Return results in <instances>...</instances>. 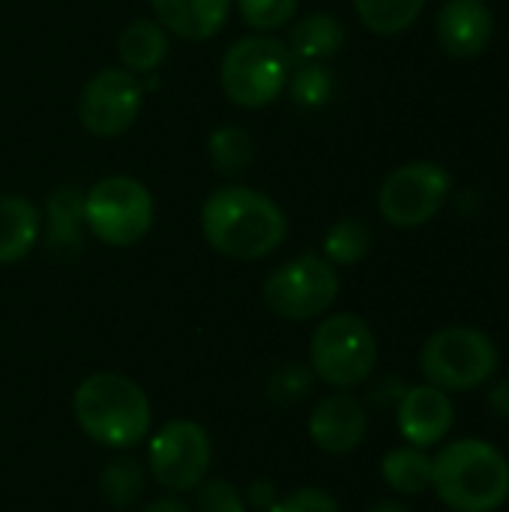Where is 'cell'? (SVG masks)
Here are the masks:
<instances>
[{"label":"cell","instance_id":"cell-13","mask_svg":"<svg viewBox=\"0 0 509 512\" xmlns=\"http://www.w3.org/2000/svg\"><path fill=\"white\" fill-rule=\"evenodd\" d=\"M453 402L444 390L426 384V387H411L399 399V432L411 447H435L447 438L453 429Z\"/></svg>","mask_w":509,"mask_h":512},{"label":"cell","instance_id":"cell-2","mask_svg":"<svg viewBox=\"0 0 509 512\" xmlns=\"http://www.w3.org/2000/svg\"><path fill=\"white\" fill-rule=\"evenodd\" d=\"M432 486L456 512H495L509 498V462L480 438L447 444L432 459Z\"/></svg>","mask_w":509,"mask_h":512},{"label":"cell","instance_id":"cell-20","mask_svg":"<svg viewBox=\"0 0 509 512\" xmlns=\"http://www.w3.org/2000/svg\"><path fill=\"white\" fill-rule=\"evenodd\" d=\"M357 18L378 36L405 33L426 9V0H351Z\"/></svg>","mask_w":509,"mask_h":512},{"label":"cell","instance_id":"cell-9","mask_svg":"<svg viewBox=\"0 0 509 512\" xmlns=\"http://www.w3.org/2000/svg\"><path fill=\"white\" fill-rule=\"evenodd\" d=\"M450 192H453L450 171L438 162L417 159L387 174L378 192V210L396 228H420L441 213Z\"/></svg>","mask_w":509,"mask_h":512},{"label":"cell","instance_id":"cell-21","mask_svg":"<svg viewBox=\"0 0 509 512\" xmlns=\"http://www.w3.org/2000/svg\"><path fill=\"white\" fill-rule=\"evenodd\" d=\"M207 153H210V162L219 174L237 177L255 159V138L243 126H219L210 132Z\"/></svg>","mask_w":509,"mask_h":512},{"label":"cell","instance_id":"cell-26","mask_svg":"<svg viewBox=\"0 0 509 512\" xmlns=\"http://www.w3.org/2000/svg\"><path fill=\"white\" fill-rule=\"evenodd\" d=\"M300 0H237L243 21L258 33H273L297 15Z\"/></svg>","mask_w":509,"mask_h":512},{"label":"cell","instance_id":"cell-31","mask_svg":"<svg viewBox=\"0 0 509 512\" xmlns=\"http://www.w3.org/2000/svg\"><path fill=\"white\" fill-rule=\"evenodd\" d=\"M489 402H492V408L504 417L509 423V378L504 381H498L495 387H492V393H489Z\"/></svg>","mask_w":509,"mask_h":512},{"label":"cell","instance_id":"cell-24","mask_svg":"<svg viewBox=\"0 0 509 512\" xmlns=\"http://www.w3.org/2000/svg\"><path fill=\"white\" fill-rule=\"evenodd\" d=\"M285 90L300 108H321L336 93V75L324 63H300L297 72H291Z\"/></svg>","mask_w":509,"mask_h":512},{"label":"cell","instance_id":"cell-32","mask_svg":"<svg viewBox=\"0 0 509 512\" xmlns=\"http://www.w3.org/2000/svg\"><path fill=\"white\" fill-rule=\"evenodd\" d=\"M144 512H192L183 501H177V498H159V501H153L150 507Z\"/></svg>","mask_w":509,"mask_h":512},{"label":"cell","instance_id":"cell-14","mask_svg":"<svg viewBox=\"0 0 509 512\" xmlns=\"http://www.w3.org/2000/svg\"><path fill=\"white\" fill-rule=\"evenodd\" d=\"M309 435L324 453H354L366 438V408L345 393L327 396L315 405L309 417Z\"/></svg>","mask_w":509,"mask_h":512},{"label":"cell","instance_id":"cell-25","mask_svg":"<svg viewBox=\"0 0 509 512\" xmlns=\"http://www.w3.org/2000/svg\"><path fill=\"white\" fill-rule=\"evenodd\" d=\"M99 489H102V498L111 507H129V504H135L141 498L144 471H141V465L135 459H117L102 471Z\"/></svg>","mask_w":509,"mask_h":512},{"label":"cell","instance_id":"cell-11","mask_svg":"<svg viewBox=\"0 0 509 512\" xmlns=\"http://www.w3.org/2000/svg\"><path fill=\"white\" fill-rule=\"evenodd\" d=\"M144 105V84L129 69L96 72L78 96V120L96 138H114L126 132Z\"/></svg>","mask_w":509,"mask_h":512},{"label":"cell","instance_id":"cell-27","mask_svg":"<svg viewBox=\"0 0 509 512\" xmlns=\"http://www.w3.org/2000/svg\"><path fill=\"white\" fill-rule=\"evenodd\" d=\"M312 381H315L312 369H306L300 363H285L270 375L267 393L276 405H297L312 393Z\"/></svg>","mask_w":509,"mask_h":512},{"label":"cell","instance_id":"cell-15","mask_svg":"<svg viewBox=\"0 0 509 512\" xmlns=\"http://www.w3.org/2000/svg\"><path fill=\"white\" fill-rule=\"evenodd\" d=\"M84 195L75 189H57L45 201V240L48 255L57 261H75L84 249Z\"/></svg>","mask_w":509,"mask_h":512},{"label":"cell","instance_id":"cell-3","mask_svg":"<svg viewBox=\"0 0 509 512\" xmlns=\"http://www.w3.org/2000/svg\"><path fill=\"white\" fill-rule=\"evenodd\" d=\"M72 408L84 435L111 450L141 444L153 420L147 393L132 378L117 372H99L81 381Z\"/></svg>","mask_w":509,"mask_h":512},{"label":"cell","instance_id":"cell-16","mask_svg":"<svg viewBox=\"0 0 509 512\" xmlns=\"http://www.w3.org/2000/svg\"><path fill=\"white\" fill-rule=\"evenodd\" d=\"M234 0H150L156 21L189 42L210 39L222 30Z\"/></svg>","mask_w":509,"mask_h":512},{"label":"cell","instance_id":"cell-5","mask_svg":"<svg viewBox=\"0 0 509 512\" xmlns=\"http://www.w3.org/2000/svg\"><path fill=\"white\" fill-rule=\"evenodd\" d=\"M420 369L432 387L444 393H465L495 375L498 348L477 327H444L423 345Z\"/></svg>","mask_w":509,"mask_h":512},{"label":"cell","instance_id":"cell-6","mask_svg":"<svg viewBox=\"0 0 509 512\" xmlns=\"http://www.w3.org/2000/svg\"><path fill=\"white\" fill-rule=\"evenodd\" d=\"M156 204L150 189L126 174L99 180L84 195V225L105 246H132L153 228Z\"/></svg>","mask_w":509,"mask_h":512},{"label":"cell","instance_id":"cell-30","mask_svg":"<svg viewBox=\"0 0 509 512\" xmlns=\"http://www.w3.org/2000/svg\"><path fill=\"white\" fill-rule=\"evenodd\" d=\"M249 504L252 507H258V510H270L273 504H276V486L273 483H267V480H255L252 486H249Z\"/></svg>","mask_w":509,"mask_h":512},{"label":"cell","instance_id":"cell-10","mask_svg":"<svg viewBox=\"0 0 509 512\" xmlns=\"http://www.w3.org/2000/svg\"><path fill=\"white\" fill-rule=\"evenodd\" d=\"M213 444L207 432L192 420L165 423L147 447V465L153 480L168 492L198 489L210 471Z\"/></svg>","mask_w":509,"mask_h":512},{"label":"cell","instance_id":"cell-4","mask_svg":"<svg viewBox=\"0 0 509 512\" xmlns=\"http://www.w3.org/2000/svg\"><path fill=\"white\" fill-rule=\"evenodd\" d=\"M291 54L285 39L273 33H249L237 39L219 66V87L240 108H264L276 102L291 78Z\"/></svg>","mask_w":509,"mask_h":512},{"label":"cell","instance_id":"cell-8","mask_svg":"<svg viewBox=\"0 0 509 512\" xmlns=\"http://www.w3.org/2000/svg\"><path fill=\"white\" fill-rule=\"evenodd\" d=\"M339 297V273L321 255H300L285 261L264 282V303L276 318L312 321L324 315Z\"/></svg>","mask_w":509,"mask_h":512},{"label":"cell","instance_id":"cell-17","mask_svg":"<svg viewBox=\"0 0 509 512\" xmlns=\"http://www.w3.org/2000/svg\"><path fill=\"white\" fill-rule=\"evenodd\" d=\"M285 45H288L291 63L297 66L324 63L345 48V24L330 12H312L291 27Z\"/></svg>","mask_w":509,"mask_h":512},{"label":"cell","instance_id":"cell-22","mask_svg":"<svg viewBox=\"0 0 509 512\" xmlns=\"http://www.w3.org/2000/svg\"><path fill=\"white\" fill-rule=\"evenodd\" d=\"M381 474L396 492L417 495L426 486H432V459L420 447H399L384 456Z\"/></svg>","mask_w":509,"mask_h":512},{"label":"cell","instance_id":"cell-18","mask_svg":"<svg viewBox=\"0 0 509 512\" xmlns=\"http://www.w3.org/2000/svg\"><path fill=\"white\" fill-rule=\"evenodd\" d=\"M42 234V216L33 201L21 195L0 198V264L24 261Z\"/></svg>","mask_w":509,"mask_h":512},{"label":"cell","instance_id":"cell-29","mask_svg":"<svg viewBox=\"0 0 509 512\" xmlns=\"http://www.w3.org/2000/svg\"><path fill=\"white\" fill-rule=\"evenodd\" d=\"M270 512H342L336 498L321 489H297L285 498H279Z\"/></svg>","mask_w":509,"mask_h":512},{"label":"cell","instance_id":"cell-12","mask_svg":"<svg viewBox=\"0 0 509 512\" xmlns=\"http://www.w3.org/2000/svg\"><path fill=\"white\" fill-rule=\"evenodd\" d=\"M438 42L453 57H477L495 36V15L486 0H447L435 18Z\"/></svg>","mask_w":509,"mask_h":512},{"label":"cell","instance_id":"cell-19","mask_svg":"<svg viewBox=\"0 0 509 512\" xmlns=\"http://www.w3.org/2000/svg\"><path fill=\"white\" fill-rule=\"evenodd\" d=\"M117 54L123 60V69L135 75H153L168 57V30L156 18H138L126 24L117 36Z\"/></svg>","mask_w":509,"mask_h":512},{"label":"cell","instance_id":"cell-1","mask_svg":"<svg viewBox=\"0 0 509 512\" xmlns=\"http://www.w3.org/2000/svg\"><path fill=\"white\" fill-rule=\"evenodd\" d=\"M201 231L219 255L258 261L282 246L288 219L273 198L252 186H219L201 207Z\"/></svg>","mask_w":509,"mask_h":512},{"label":"cell","instance_id":"cell-7","mask_svg":"<svg viewBox=\"0 0 509 512\" xmlns=\"http://www.w3.org/2000/svg\"><path fill=\"white\" fill-rule=\"evenodd\" d=\"M378 360V342L372 327L351 312L330 315L312 336V372L339 390L360 387Z\"/></svg>","mask_w":509,"mask_h":512},{"label":"cell","instance_id":"cell-33","mask_svg":"<svg viewBox=\"0 0 509 512\" xmlns=\"http://www.w3.org/2000/svg\"><path fill=\"white\" fill-rule=\"evenodd\" d=\"M372 512H411L408 507H402L399 501H381V504H375Z\"/></svg>","mask_w":509,"mask_h":512},{"label":"cell","instance_id":"cell-23","mask_svg":"<svg viewBox=\"0 0 509 512\" xmlns=\"http://www.w3.org/2000/svg\"><path fill=\"white\" fill-rule=\"evenodd\" d=\"M372 252V228L363 219H342L336 222L327 237H324V258L336 267H351L360 264Z\"/></svg>","mask_w":509,"mask_h":512},{"label":"cell","instance_id":"cell-28","mask_svg":"<svg viewBox=\"0 0 509 512\" xmlns=\"http://www.w3.org/2000/svg\"><path fill=\"white\" fill-rule=\"evenodd\" d=\"M195 507L198 512H246L240 492L228 480H210L207 486H201Z\"/></svg>","mask_w":509,"mask_h":512}]
</instances>
